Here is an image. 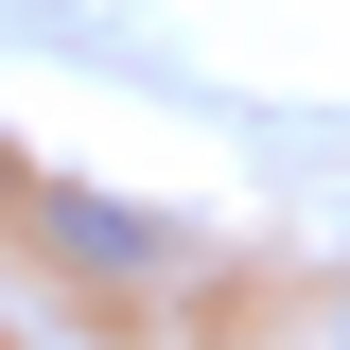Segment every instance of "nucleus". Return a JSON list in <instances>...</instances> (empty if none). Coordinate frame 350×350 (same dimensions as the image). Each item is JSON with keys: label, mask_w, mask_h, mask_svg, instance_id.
<instances>
[{"label": "nucleus", "mask_w": 350, "mask_h": 350, "mask_svg": "<svg viewBox=\"0 0 350 350\" xmlns=\"http://www.w3.org/2000/svg\"><path fill=\"white\" fill-rule=\"evenodd\" d=\"M36 228L53 245H88V262H158L175 228H140V211H88V193H36Z\"/></svg>", "instance_id": "f257e3e1"}, {"label": "nucleus", "mask_w": 350, "mask_h": 350, "mask_svg": "<svg viewBox=\"0 0 350 350\" xmlns=\"http://www.w3.org/2000/svg\"><path fill=\"white\" fill-rule=\"evenodd\" d=\"M333 350H350V280H333Z\"/></svg>", "instance_id": "f03ea898"}]
</instances>
